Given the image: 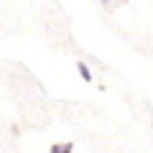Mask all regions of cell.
<instances>
[{
    "label": "cell",
    "mask_w": 153,
    "mask_h": 153,
    "mask_svg": "<svg viewBox=\"0 0 153 153\" xmlns=\"http://www.w3.org/2000/svg\"><path fill=\"white\" fill-rule=\"evenodd\" d=\"M128 0H102V5H107V8H115V5H125Z\"/></svg>",
    "instance_id": "obj_3"
},
{
    "label": "cell",
    "mask_w": 153,
    "mask_h": 153,
    "mask_svg": "<svg viewBox=\"0 0 153 153\" xmlns=\"http://www.w3.org/2000/svg\"><path fill=\"white\" fill-rule=\"evenodd\" d=\"M76 69H79V76H82L84 82H92V71H89L87 64H76Z\"/></svg>",
    "instance_id": "obj_2"
},
{
    "label": "cell",
    "mask_w": 153,
    "mask_h": 153,
    "mask_svg": "<svg viewBox=\"0 0 153 153\" xmlns=\"http://www.w3.org/2000/svg\"><path fill=\"white\" fill-rule=\"evenodd\" d=\"M49 153H71V143H56L49 148Z\"/></svg>",
    "instance_id": "obj_1"
}]
</instances>
